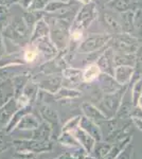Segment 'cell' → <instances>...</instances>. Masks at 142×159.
Instances as JSON below:
<instances>
[{
	"mask_svg": "<svg viewBox=\"0 0 142 159\" xmlns=\"http://www.w3.org/2000/svg\"><path fill=\"white\" fill-rule=\"evenodd\" d=\"M50 25V38L58 51H65L70 43L72 21L57 16L45 17Z\"/></svg>",
	"mask_w": 142,
	"mask_h": 159,
	"instance_id": "6da1fadb",
	"label": "cell"
},
{
	"mask_svg": "<svg viewBox=\"0 0 142 159\" xmlns=\"http://www.w3.org/2000/svg\"><path fill=\"white\" fill-rule=\"evenodd\" d=\"M2 34L6 38L20 47H25L31 40V31L25 25L24 18L19 16L12 19L11 24L2 32Z\"/></svg>",
	"mask_w": 142,
	"mask_h": 159,
	"instance_id": "7a4b0ae2",
	"label": "cell"
},
{
	"mask_svg": "<svg viewBox=\"0 0 142 159\" xmlns=\"http://www.w3.org/2000/svg\"><path fill=\"white\" fill-rule=\"evenodd\" d=\"M112 36L113 35L108 32L89 34L77 46L76 52L79 54H89V53H94L104 49L112 40Z\"/></svg>",
	"mask_w": 142,
	"mask_h": 159,
	"instance_id": "3957f363",
	"label": "cell"
},
{
	"mask_svg": "<svg viewBox=\"0 0 142 159\" xmlns=\"http://www.w3.org/2000/svg\"><path fill=\"white\" fill-rule=\"evenodd\" d=\"M98 15H99L98 6L94 2L84 4L80 7L79 12L76 13L71 24V30H87L92 25V22L98 18Z\"/></svg>",
	"mask_w": 142,
	"mask_h": 159,
	"instance_id": "277c9868",
	"label": "cell"
},
{
	"mask_svg": "<svg viewBox=\"0 0 142 159\" xmlns=\"http://www.w3.org/2000/svg\"><path fill=\"white\" fill-rule=\"evenodd\" d=\"M109 45L115 52L119 53H136L142 45L138 37L134 36L131 33H119L113 35Z\"/></svg>",
	"mask_w": 142,
	"mask_h": 159,
	"instance_id": "5b68a950",
	"label": "cell"
},
{
	"mask_svg": "<svg viewBox=\"0 0 142 159\" xmlns=\"http://www.w3.org/2000/svg\"><path fill=\"white\" fill-rule=\"evenodd\" d=\"M115 50L112 49V46L108 43V46L104 49L102 52V54L99 56L97 61L98 66L101 69V72L102 73H108L110 75H113L115 72Z\"/></svg>",
	"mask_w": 142,
	"mask_h": 159,
	"instance_id": "8992f818",
	"label": "cell"
},
{
	"mask_svg": "<svg viewBox=\"0 0 142 159\" xmlns=\"http://www.w3.org/2000/svg\"><path fill=\"white\" fill-rule=\"evenodd\" d=\"M31 43L36 46L39 54H42L44 56V60H53L59 53L58 49L55 47V45L51 40L50 35L39 38V39L35 40V42Z\"/></svg>",
	"mask_w": 142,
	"mask_h": 159,
	"instance_id": "52a82bcc",
	"label": "cell"
},
{
	"mask_svg": "<svg viewBox=\"0 0 142 159\" xmlns=\"http://www.w3.org/2000/svg\"><path fill=\"white\" fill-rule=\"evenodd\" d=\"M102 17V21L105 27L107 28L108 33L112 35L122 33V25L120 21V14H116V12L112 10H106L102 13L101 15Z\"/></svg>",
	"mask_w": 142,
	"mask_h": 159,
	"instance_id": "ba28073f",
	"label": "cell"
},
{
	"mask_svg": "<svg viewBox=\"0 0 142 159\" xmlns=\"http://www.w3.org/2000/svg\"><path fill=\"white\" fill-rule=\"evenodd\" d=\"M139 6H140L139 0H112L105 7H107L108 10L121 14L128 11H137L139 10Z\"/></svg>",
	"mask_w": 142,
	"mask_h": 159,
	"instance_id": "9c48e42d",
	"label": "cell"
},
{
	"mask_svg": "<svg viewBox=\"0 0 142 159\" xmlns=\"http://www.w3.org/2000/svg\"><path fill=\"white\" fill-rule=\"evenodd\" d=\"M135 73V67L133 66H117L115 68L113 78L121 86H124L131 81Z\"/></svg>",
	"mask_w": 142,
	"mask_h": 159,
	"instance_id": "30bf717a",
	"label": "cell"
},
{
	"mask_svg": "<svg viewBox=\"0 0 142 159\" xmlns=\"http://www.w3.org/2000/svg\"><path fill=\"white\" fill-rule=\"evenodd\" d=\"M98 79L100 80L101 86H102L103 90L108 94L115 93V92L119 91L122 88V86L116 81L113 75H110V74H108V73H101Z\"/></svg>",
	"mask_w": 142,
	"mask_h": 159,
	"instance_id": "8fae6325",
	"label": "cell"
},
{
	"mask_svg": "<svg viewBox=\"0 0 142 159\" xmlns=\"http://www.w3.org/2000/svg\"><path fill=\"white\" fill-rule=\"evenodd\" d=\"M50 35V25L47 21H46L45 17L43 19H40L39 21L36 22L31 33V40L30 43H33L35 40L39 39L42 37L49 36Z\"/></svg>",
	"mask_w": 142,
	"mask_h": 159,
	"instance_id": "7c38bea8",
	"label": "cell"
},
{
	"mask_svg": "<svg viewBox=\"0 0 142 159\" xmlns=\"http://www.w3.org/2000/svg\"><path fill=\"white\" fill-rule=\"evenodd\" d=\"M135 16L136 11H128L120 14V21L122 25V32L124 33H133L135 30Z\"/></svg>",
	"mask_w": 142,
	"mask_h": 159,
	"instance_id": "4fadbf2b",
	"label": "cell"
},
{
	"mask_svg": "<svg viewBox=\"0 0 142 159\" xmlns=\"http://www.w3.org/2000/svg\"><path fill=\"white\" fill-rule=\"evenodd\" d=\"M44 17H45V12L44 11H25L24 15H22V18H24L28 28L30 29L31 33H32V30L36 25V22L43 19Z\"/></svg>",
	"mask_w": 142,
	"mask_h": 159,
	"instance_id": "5bb4252c",
	"label": "cell"
},
{
	"mask_svg": "<svg viewBox=\"0 0 142 159\" xmlns=\"http://www.w3.org/2000/svg\"><path fill=\"white\" fill-rule=\"evenodd\" d=\"M115 66H133L135 67L136 53H119L115 52Z\"/></svg>",
	"mask_w": 142,
	"mask_h": 159,
	"instance_id": "9a60e30c",
	"label": "cell"
},
{
	"mask_svg": "<svg viewBox=\"0 0 142 159\" xmlns=\"http://www.w3.org/2000/svg\"><path fill=\"white\" fill-rule=\"evenodd\" d=\"M13 19L10 7L0 3V32H3L10 25Z\"/></svg>",
	"mask_w": 142,
	"mask_h": 159,
	"instance_id": "2e32d148",
	"label": "cell"
},
{
	"mask_svg": "<svg viewBox=\"0 0 142 159\" xmlns=\"http://www.w3.org/2000/svg\"><path fill=\"white\" fill-rule=\"evenodd\" d=\"M101 73H102L101 69L97 63L90 64L83 70V81L86 82V83H90V82L99 78Z\"/></svg>",
	"mask_w": 142,
	"mask_h": 159,
	"instance_id": "e0dca14e",
	"label": "cell"
},
{
	"mask_svg": "<svg viewBox=\"0 0 142 159\" xmlns=\"http://www.w3.org/2000/svg\"><path fill=\"white\" fill-rule=\"evenodd\" d=\"M39 56V52H38L37 48L33 43H29L25 47H24V51H22V57L25 64H32L37 60Z\"/></svg>",
	"mask_w": 142,
	"mask_h": 159,
	"instance_id": "ac0fdd59",
	"label": "cell"
},
{
	"mask_svg": "<svg viewBox=\"0 0 142 159\" xmlns=\"http://www.w3.org/2000/svg\"><path fill=\"white\" fill-rule=\"evenodd\" d=\"M71 4V2H63V1H55V0H50L48 6L46 7L45 13L48 14H53V13H57L62 10L66 9Z\"/></svg>",
	"mask_w": 142,
	"mask_h": 159,
	"instance_id": "d6986e66",
	"label": "cell"
},
{
	"mask_svg": "<svg viewBox=\"0 0 142 159\" xmlns=\"http://www.w3.org/2000/svg\"><path fill=\"white\" fill-rule=\"evenodd\" d=\"M63 75L69 81H79V80H83V70L77 68H65L63 70Z\"/></svg>",
	"mask_w": 142,
	"mask_h": 159,
	"instance_id": "ffe728a7",
	"label": "cell"
},
{
	"mask_svg": "<svg viewBox=\"0 0 142 159\" xmlns=\"http://www.w3.org/2000/svg\"><path fill=\"white\" fill-rule=\"evenodd\" d=\"M142 96V79H139L133 85L131 89V100H133V104L137 105L138 100Z\"/></svg>",
	"mask_w": 142,
	"mask_h": 159,
	"instance_id": "44dd1931",
	"label": "cell"
},
{
	"mask_svg": "<svg viewBox=\"0 0 142 159\" xmlns=\"http://www.w3.org/2000/svg\"><path fill=\"white\" fill-rule=\"evenodd\" d=\"M49 2H50V0H34L32 7H31L30 10H28V11H44L45 12V9H46V7L48 6Z\"/></svg>",
	"mask_w": 142,
	"mask_h": 159,
	"instance_id": "7402d4cb",
	"label": "cell"
},
{
	"mask_svg": "<svg viewBox=\"0 0 142 159\" xmlns=\"http://www.w3.org/2000/svg\"><path fill=\"white\" fill-rule=\"evenodd\" d=\"M135 71L137 74L142 73V45L136 52V61H135Z\"/></svg>",
	"mask_w": 142,
	"mask_h": 159,
	"instance_id": "603a6c76",
	"label": "cell"
},
{
	"mask_svg": "<svg viewBox=\"0 0 142 159\" xmlns=\"http://www.w3.org/2000/svg\"><path fill=\"white\" fill-rule=\"evenodd\" d=\"M135 25H136L137 29L142 31V11H141V10H137V11H136Z\"/></svg>",
	"mask_w": 142,
	"mask_h": 159,
	"instance_id": "cb8c5ba5",
	"label": "cell"
},
{
	"mask_svg": "<svg viewBox=\"0 0 142 159\" xmlns=\"http://www.w3.org/2000/svg\"><path fill=\"white\" fill-rule=\"evenodd\" d=\"M6 55V43H4V36L2 32H0V58Z\"/></svg>",
	"mask_w": 142,
	"mask_h": 159,
	"instance_id": "d4e9b609",
	"label": "cell"
},
{
	"mask_svg": "<svg viewBox=\"0 0 142 159\" xmlns=\"http://www.w3.org/2000/svg\"><path fill=\"white\" fill-rule=\"evenodd\" d=\"M33 1H34V0H19L18 4H19L25 11H28V10H30V7H32Z\"/></svg>",
	"mask_w": 142,
	"mask_h": 159,
	"instance_id": "484cf974",
	"label": "cell"
},
{
	"mask_svg": "<svg viewBox=\"0 0 142 159\" xmlns=\"http://www.w3.org/2000/svg\"><path fill=\"white\" fill-rule=\"evenodd\" d=\"M110 1H112V0H94V2L97 6H106Z\"/></svg>",
	"mask_w": 142,
	"mask_h": 159,
	"instance_id": "4316f807",
	"label": "cell"
},
{
	"mask_svg": "<svg viewBox=\"0 0 142 159\" xmlns=\"http://www.w3.org/2000/svg\"><path fill=\"white\" fill-rule=\"evenodd\" d=\"M77 2H80V3L82 4V6H84V4H89V3H92L94 2V0H76Z\"/></svg>",
	"mask_w": 142,
	"mask_h": 159,
	"instance_id": "83f0119b",
	"label": "cell"
},
{
	"mask_svg": "<svg viewBox=\"0 0 142 159\" xmlns=\"http://www.w3.org/2000/svg\"><path fill=\"white\" fill-rule=\"evenodd\" d=\"M137 106H138V108H140L142 110V96L140 97V99L138 100V103H137Z\"/></svg>",
	"mask_w": 142,
	"mask_h": 159,
	"instance_id": "f1b7e54d",
	"label": "cell"
},
{
	"mask_svg": "<svg viewBox=\"0 0 142 159\" xmlns=\"http://www.w3.org/2000/svg\"><path fill=\"white\" fill-rule=\"evenodd\" d=\"M55 1H63V2H71V0H55Z\"/></svg>",
	"mask_w": 142,
	"mask_h": 159,
	"instance_id": "f546056e",
	"label": "cell"
},
{
	"mask_svg": "<svg viewBox=\"0 0 142 159\" xmlns=\"http://www.w3.org/2000/svg\"><path fill=\"white\" fill-rule=\"evenodd\" d=\"M139 10H141V11H142V2H140V6H139Z\"/></svg>",
	"mask_w": 142,
	"mask_h": 159,
	"instance_id": "4dcf8cb0",
	"label": "cell"
},
{
	"mask_svg": "<svg viewBox=\"0 0 142 159\" xmlns=\"http://www.w3.org/2000/svg\"><path fill=\"white\" fill-rule=\"evenodd\" d=\"M0 3H2V0H0Z\"/></svg>",
	"mask_w": 142,
	"mask_h": 159,
	"instance_id": "1f68e13d",
	"label": "cell"
}]
</instances>
